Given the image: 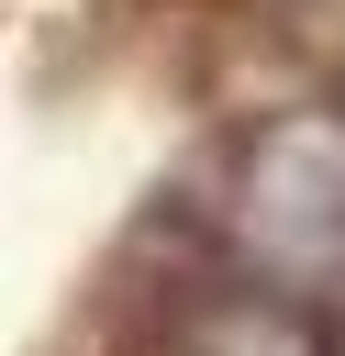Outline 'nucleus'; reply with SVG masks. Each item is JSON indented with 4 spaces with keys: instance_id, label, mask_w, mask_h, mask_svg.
Masks as SVG:
<instances>
[{
    "instance_id": "obj_1",
    "label": "nucleus",
    "mask_w": 345,
    "mask_h": 356,
    "mask_svg": "<svg viewBox=\"0 0 345 356\" xmlns=\"http://www.w3.org/2000/svg\"><path fill=\"white\" fill-rule=\"evenodd\" d=\"M234 222L289 278L334 267L345 256V122L334 111H278L234 167Z\"/></svg>"
},
{
    "instance_id": "obj_2",
    "label": "nucleus",
    "mask_w": 345,
    "mask_h": 356,
    "mask_svg": "<svg viewBox=\"0 0 345 356\" xmlns=\"http://www.w3.org/2000/svg\"><path fill=\"white\" fill-rule=\"evenodd\" d=\"M189 356H323V334L278 300H223V312H200Z\"/></svg>"
}]
</instances>
